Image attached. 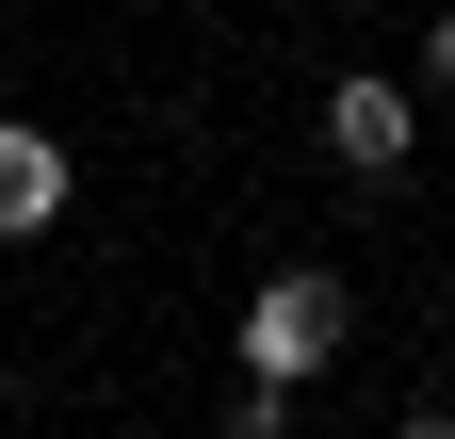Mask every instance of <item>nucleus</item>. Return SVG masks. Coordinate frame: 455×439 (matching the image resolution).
Here are the masks:
<instances>
[{"label": "nucleus", "mask_w": 455, "mask_h": 439, "mask_svg": "<svg viewBox=\"0 0 455 439\" xmlns=\"http://www.w3.org/2000/svg\"><path fill=\"white\" fill-rule=\"evenodd\" d=\"M325 358H341V277L325 260H276V277L244 293V374L260 391H309Z\"/></svg>", "instance_id": "nucleus-1"}, {"label": "nucleus", "mask_w": 455, "mask_h": 439, "mask_svg": "<svg viewBox=\"0 0 455 439\" xmlns=\"http://www.w3.org/2000/svg\"><path fill=\"white\" fill-rule=\"evenodd\" d=\"M407 147H423V98H407V82H374V66L325 82V163H341V180H390Z\"/></svg>", "instance_id": "nucleus-2"}, {"label": "nucleus", "mask_w": 455, "mask_h": 439, "mask_svg": "<svg viewBox=\"0 0 455 439\" xmlns=\"http://www.w3.org/2000/svg\"><path fill=\"white\" fill-rule=\"evenodd\" d=\"M66 196H82L66 131H17V115H0V244H49V228H66Z\"/></svg>", "instance_id": "nucleus-3"}, {"label": "nucleus", "mask_w": 455, "mask_h": 439, "mask_svg": "<svg viewBox=\"0 0 455 439\" xmlns=\"http://www.w3.org/2000/svg\"><path fill=\"white\" fill-rule=\"evenodd\" d=\"M423 82L455 98V0H439V17H423Z\"/></svg>", "instance_id": "nucleus-4"}, {"label": "nucleus", "mask_w": 455, "mask_h": 439, "mask_svg": "<svg viewBox=\"0 0 455 439\" xmlns=\"http://www.w3.org/2000/svg\"><path fill=\"white\" fill-rule=\"evenodd\" d=\"M407 439H455V391H439V407H407Z\"/></svg>", "instance_id": "nucleus-5"}, {"label": "nucleus", "mask_w": 455, "mask_h": 439, "mask_svg": "<svg viewBox=\"0 0 455 439\" xmlns=\"http://www.w3.org/2000/svg\"><path fill=\"white\" fill-rule=\"evenodd\" d=\"M390 439H407V423H390Z\"/></svg>", "instance_id": "nucleus-6"}]
</instances>
